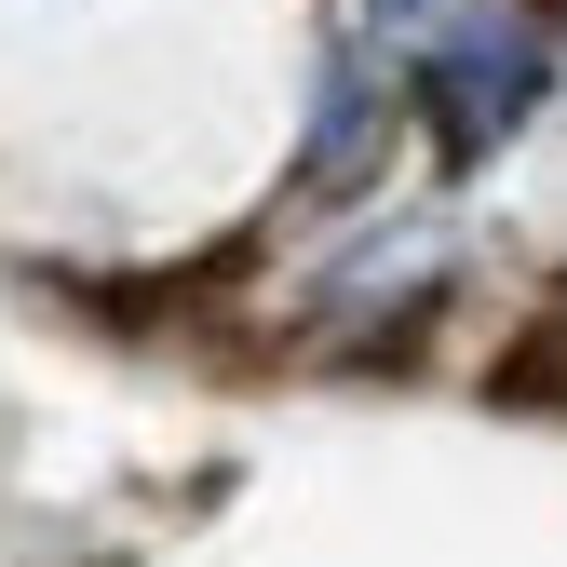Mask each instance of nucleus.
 Masks as SVG:
<instances>
[{"mask_svg":"<svg viewBox=\"0 0 567 567\" xmlns=\"http://www.w3.org/2000/svg\"><path fill=\"white\" fill-rule=\"evenodd\" d=\"M540 82H554V54L527 41V28H501V14H473V28H446L433 54L405 68V109L433 122V163L446 176H473L486 150H501V135L540 109Z\"/></svg>","mask_w":567,"mask_h":567,"instance_id":"nucleus-1","label":"nucleus"},{"mask_svg":"<svg viewBox=\"0 0 567 567\" xmlns=\"http://www.w3.org/2000/svg\"><path fill=\"white\" fill-rule=\"evenodd\" d=\"M486 405H514V419H567V298L527 311L501 338V365H486Z\"/></svg>","mask_w":567,"mask_h":567,"instance_id":"nucleus-2","label":"nucleus"}]
</instances>
